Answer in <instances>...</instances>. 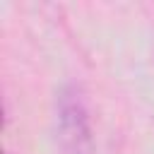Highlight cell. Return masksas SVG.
I'll return each instance as SVG.
<instances>
[{
	"instance_id": "6da1fadb",
	"label": "cell",
	"mask_w": 154,
	"mask_h": 154,
	"mask_svg": "<svg viewBox=\"0 0 154 154\" xmlns=\"http://www.w3.org/2000/svg\"><path fill=\"white\" fill-rule=\"evenodd\" d=\"M60 128H63V137L67 142V147L72 149V154H89L91 147V137H89V120H87V111L84 103L79 99L77 91H65L60 96Z\"/></svg>"
}]
</instances>
